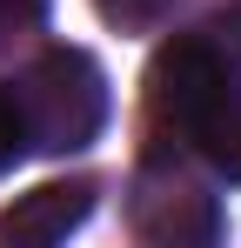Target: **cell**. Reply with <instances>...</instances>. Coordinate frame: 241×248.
Returning <instances> with one entry per match:
<instances>
[{
    "mask_svg": "<svg viewBox=\"0 0 241 248\" xmlns=\"http://www.w3.org/2000/svg\"><path fill=\"white\" fill-rule=\"evenodd\" d=\"M14 108L27 127V148L40 155H80L107 127V74L80 47H47L14 87Z\"/></svg>",
    "mask_w": 241,
    "mask_h": 248,
    "instance_id": "obj_1",
    "label": "cell"
},
{
    "mask_svg": "<svg viewBox=\"0 0 241 248\" xmlns=\"http://www.w3.org/2000/svg\"><path fill=\"white\" fill-rule=\"evenodd\" d=\"M181 134L195 141V155L214 168V174L241 181V74H235V67L208 87V101L195 108V121L181 127Z\"/></svg>",
    "mask_w": 241,
    "mask_h": 248,
    "instance_id": "obj_4",
    "label": "cell"
},
{
    "mask_svg": "<svg viewBox=\"0 0 241 248\" xmlns=\"http://www.w3.org/2000/svg\"><path fill=\"white\" fill-rule=\"evenodd\" d=\"M94 7H101L114 27H127V34H148V27H161L181 0H94Z\"/></svg>",
    "mask_w": 241,
    "mask_h": 248,
    "instance_id": "obj_5",
    "label": "cell"
},
{
    "mask_svg": "<svg viewBox=\"0 0 241 248\" xmlns=\"http://www.w3.org/2000/svg\"><path fill=\"white\" fill-rule=\"evenodd\" d=\"M87 208H94V181H47V188L20 195V202L0 215V242H7V248L67 242L80 221H87Z\"/></svg>",
    "mask_w": 241,
    "mask_h": 248,
    "instance_id": "obj_3",
    "label": "cell"
},
{
    "mask_svg": "<svg viewBox=\"0 0 241 248\" xmlns=\"http://www.w3.org/2000/svg\"><path fill=\"white\" fill-rule=\"evenodd\" d=\"M134 228H141V242L188 248V242H214L221 235V208H214V195L195 174L141 168V181H134Z\"/></svg>",
    "mask_w": 241,
    "mask_h": 248,
    "instance_id": "obj_2",
    "label": "cell"
},
{
    "mask_svg": "<svg viewBox=\"0 0 241 248\" xmlns=\"http://www.w3.org/2000/svg\"><path fill=\"white\" fill-rule=\"evenodd\" d=\"M40 14H47V0H0V47L14 41V34H27Z\"/></svg>",
    "mask_w": 241,
    "mask_h": 248,
    "instance_id": "obj_7",
    "label": "cell"
},
{
    "mask_svg": "<svg viewBox=\"0 0 241 248\" xmlns=\"http://www.w3.org/2000/svg\"><path fill=\"white\" fill-rule=\"evenodd\" d=\"M221 34H228V47H241V0L228 7V14H221Z\"/></svg>",
    "mask_w": 241,
    "mask_h": 248,
    "instance_id": "obj_8",
    "label": "cell"
},
{
    "mask_svg": "<svg viewBox=\"0 0 241 248\" xmlns=\"http://www.w3.org/2000/svg\"><path fill=\"white\" fill-rule=\"evenodd\" d=\"M20 148H27V127H20V108H14V94L0 87V174L20 161Z\"/></svg>",
    "mask_w": 241,
    "mask_h": 248,
    "instance_id": "obj_6",
    "label": "cell"
}]
</instances>
